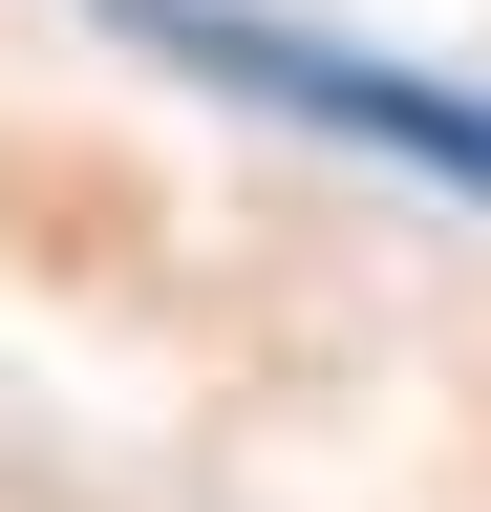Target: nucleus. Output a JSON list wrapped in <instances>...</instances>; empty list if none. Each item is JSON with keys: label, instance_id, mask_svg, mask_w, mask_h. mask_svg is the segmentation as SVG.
Masks as SVG:
<instances>
[{"label": "nucleus", "instance_id": "f257e3e1", "mask_svg": "<svg viewBox=\"0 0 491 512\" xmlns=\"http://www.w3.org/2000/svg\"><path fill=\"white\" fill-rule=\"evenodd\" d=\"M129 22L193 64V86H257V107H299V128H342V150H406V171L491 192V107H470V86H406V64L299 43V22H235V0H129Z\"/></svg>", "mask_w": 491, "mask_h": 512}]
</instances>
